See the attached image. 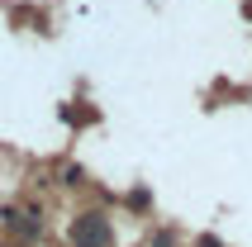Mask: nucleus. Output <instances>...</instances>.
<instances>
[{"instance_id": "nucleus-1", "label": "nucleus", "mask_w": 252, "mask_h": 247, "mask_svg": "<svg viewBox=\"0 0 252 247\" xmlns=\"http://www.w3.org/2000/svg\"><path fill=\"white\" fill-rule=\"evenodd\" d=\"M71 247H114V228L110 219L100 214V209H81L76 219H71Z\"/></svg>"}, {"instance_id": "nucleus-2", "label": "nucleus", "mask_w": 252, "mask_h": 247, "mask_svg": "<svg viewBox=\"0 0 252 247\" xmlns=\"http://www.w3.org/2000/svg\"><path fill=\"white\" fill-rule=\"evenodd\" d=\"M5 228L19 233V238H38V233H43V223H38L33 209H24V214H5Z\"/></svg>"}]
</instances>
